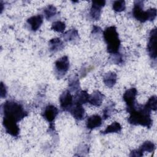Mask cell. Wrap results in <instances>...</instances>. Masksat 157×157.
<instances>
[{"label": "cell", "mask_w": 157, "mask_h": 157, "mask_svg": "<svg viewBox=\"0 0 157 157\" xmlns=\"http://www.w3.org/2000/svg\"><path fill=\"white\" fill-rule=\"evenodd\" d=\"M48 46L50 50L53 53L61 50L64 47L63 43L59 38H53L50 40Z\"/></svg>", "instance_id": "e0dca14e"}, {"label": "cell", "mask_w": 157, "mask_h": 157, "mask_svg": "<svg viewBox=\"0 0 157 157\" xmlns=\"http://www.w3.org/2000/svg\"><path fill=\"white\" fill-rule=\"evenodd\" d=\"M44 13L45 18L47 20H50L56 15V9L54 6L52 4L48 5L44 9Z\"/></svg>", "instance_id": "7402d4cb"}, {"label": "cell", "mask_w": 157, "mask_h": 157, "mask_svg": "<svg viewBox=\"0 0 157 157\" xmlns=\"http://www.w3.org/2000/svg\"><path fill=\"white\" fill-rule=\"evenodd\" d=\"M113 56H112L110 58V59L111 60V62L115 64H119L120 63L122 62V58L121 55H120L118 53H115V54H112Z\"/></svg>", "instance_id": "83f0119b"}, {"label": "cell", "mask_w": 157, "mask_h": 157, "mask_svg": "<svg viewBox=\"0 0 157 157\" xmlns=\"http://www.w3.org/2000/svg\"><path fill=\"white\" fill-rule=\"evenodd\" d=\"M2 111L4 117L18 122L27 116L28 113L24 110L23 106L17 102L7 101L3 104Z\"/></svg>", "instance_id": "7a4b0ae2"}, {"label": "cell", "mask_w": 157, "mask_h": 157, "mask_svg": "<svg viewBox=\"0 0 157 157\" xmlns=\"http://www.w3.org/2000/svg\"><path fill=\"white\" fill-rule=\"evenodd\" d=\"M63 38L67 42H73L78 40V33L77 30L75 29H69L64 34Z\"/></svg>", "instance_id": "44dd1931"}, {"label": "cell", "mask_w": 157, "mask_h": 157, "mask_svg": "<svg viewBox=\"0 0 157 157\" xmlns=\"http://www.w3.org/2000/svg\"><path fill=\"white\" fill-rule=\"evenodd\" d=\"M101 124L102 118L98 115H93L89 117L86 121V128L91 130L99 127Z\"/></svg>", "instance_id": "5bb4252c"}, {"label": "cell", "mask_w": 157, "mask_h": 157, "mask_svg": "<svg viewBox=\"0 0 157 157\" xmlns=\"http://www.w3.org/2000/svg\"><path fill=\"white\" fill-rule=\"evenodd\" d=\"M130 116L128 121L133 125H141L150 128L152 124L151 111L148 110L144 105H138L128 112Z\"/></svg>", "instance_id": "6da1fadb"}, {"label": "cell", "mask_w": 157, "mask_h": 157, "mask_svg": "<svg viewBox=\"0 0 157 157\" xmlns=\"http://www.w3.org/2000/svg\"><path fill=\"white\" fill-rule=\"evenodd\" d=\"M69 87L71 91H72V92L78 91V89L80 88L79 80H78V77H77L76 76H74L69 79Z\"/></svg>", "instance_id": "603a6c76"}, {"label": "cell", "mask_w": 157, "mask_h": 157, "mask_svg": "<svg viewBox=\"0 0 157 157\" xmlns=\"http://www.w3.org/2000/svg\"><path fill=\"white\" fill-rule=\"evenodd\" d=\"M90 95L86 91H81L77 92L74 97V103H78L80 104H85L88 102Z\"/></svg>", "instance_id": "d6986e66"}, {"label": "cell", "mask_w": 157, "mask_h": 157, "mask_svg": "<svg viewBox=\"0 0 157 157\" xmlns=\"http://www.w3.org/2000/svg\"><path fill=\"white\" fill-rule=\"evenodd\" d=\"M137 90L135 88H131L127 90L123 96L124 101L126 102L127 105V110L129 112L136 105V96L137 95Z\"/></svg>", "instance_id": "52a82bcc"}, {"label": "cell", "mask_w": 157, "mask_h": 157, "mask_svg": "<svg viewBox=\"0 0 157 157\" xmlns=\"http://www.w3.org/2000/svg\"><path fill=\"white\" fill-rule=\"evenodd\" d=\"M115 104L113 102H110L107 104V105L105 107L103 110V117L104 119L109 118L111 115L113 113L114 110Z\"/></svg>", "instance_id": "d4e9b609"}, {"label": "cell", "mask_w": 157, "mask_h": 157, "mask_svg": "<svg viewBox=\"0 0 157 157\" xmlns=\"http://www.w3.org/2000/svg\"><path fill=\"white\" fill-rule=\"evenodd\" d=\"M58 113V109L53 105H49L45 107L43 112V117L47 121L52 123L54 121Z\"/></svg>", "instance_id": "4fadbf2b"}, {"label": "cell", "mask_w": 157, "mask_h": 157, "mask_svg": "<svg viewBox=\"0 0 157 157\" xmlns=\"http://www.w3.org/2000/svg\"><path fill=\"white\" fill-rule=\"evenodd\" d=\"M7 95V89L5 85L1 82V98H5Z\"/></svg>", "instance_id": "f1b7e54d"}, {"label": "cell", "mask_w": 157, "mask_h": 157, "mask_svg": "<svg viewBox=\"0 0 157 157\" xmlns=\"http://www.w3.org/2000/svg\"><path fill=\"white\" fill-rule=\"evenodd\" d=\"M144 2L142 1H136L134 2L132 15L134 17L140 22H145L147 20L153 21L156 16V9L151 8L146 11L143 10Z\"/></svg>", "instance_id": "277c9868"}, {"label": "cell", "mask_w": 157, "mask_h": 157, "mask_svg": "<svg viewBox=\"0 0 157 157\" xmlns=\"http://www.w3.org/2000/svg\"><path fill=\"white\" fill-rule=\"evenodd\" d=\"M66 28L65 23L61 21H54L52 25V29L58 33H63Z\"/></svg>", "instance_id": "4316f807"}, {"label": "cell", "mask_w": 157, "mask_h": 157, "mask_svg": "<svg viewBox=\"0 0 157 157\" xmlns=\"http://www.w3.org/2000/svg\"><path fill=\"white\" fill-rule=\"evenodd\" d=\"M103 81L107 87L112 88L117 82V74L113 72H108L104 74Z\"/></svg>", "instance_id": "ac0fdd59"}, {"label": "cell", "mask_w": 157, "mask_h": 157, "mask_svg": "<svg viewBox=\"0 0 157 157\" xmlns=\"http://www.w3.org/2000/svg\"><path fill=\"white\" fill-rule=\"evenodd\" d=\"M69 67V61L67 56H62L55 63V71L57 78L63 77L67 72Z\"/></svg>", "instance_id": "5b68a950"}, {"label": "cell", "mask_w": 157, "mask_h": 157, "mask_svg": "<svg viewBox=\"0 0 157 157\" xmlns=\"http://www.w3.org/2000/svg\"><path fill=\"white\" fill-rule=\"evenodd\" d=\"M59 102L61 109L64 111H69L72 106L73 98L69 90L64 91L59 97Z\"/></svg>", "instance_id": "9c48e42d"}, {"label": "cell", "mask_w": 157, "mask_h": 157, "mask_svg": "<svg viewBox=\"0 0 157 157\" xmlns=\"http://www.w3.org/2000/svg\"><path fill=\"white\" fill-rule=\"evenodd\" d=\"M43 22V18L41 15H37L31 17L27 20V23L31 27V29L36 31H37L41 26Z\"/></svg>", "instance_id": "9a60e30c"}, {"label": "cell", "mask_w": 157, "mask_h": 157, "mask_svg": "<svg viewBox=\"0 0 157 157\" xmlns=\"http://www.w3.org/2000/svg\"><path fill=\"white\" fill-rule=\"evenodd\" d=\"M104 95L99 91H94L91 95H90L88 102L95 106H99L101 105L103 101Z\"/></svg>", "instance_id": "2e32d148"}, {"label": "cell", "mask_w": 157, "mask_h": 157, "mask_svg": "<svg viewBox=\"0 0 157 157\" xmlns=\"http://www.w3.org/2000/svg\"><path fill=\"white\" fill-rule=\"evenodd\" d=\"M17 123L15 121L3 118L2 123L6 132L13 137H17L20 132V129Z\"/></svg>", "instance_id": "ba28073f"}, {"label": "cell", "mask_w": 157, "mask_h": 157, "mask_svg": "<svg viewBox=\"0 0 157 157\" xmlns=\"http://www.w3.org/2000/svg\"><path fill=\"white\" fill-rule=\"evenodd\" d=\"M103 36L107 44V52L110 54L117 53L120 46V40L116 28L112 26L105 28L103 32Z\"/></svg>", "instance_id": "3957f363"}, {"label": "cell", "mask_w": 157, "mask_h": 157, "mask_svg": "<svg viewBox=\"0 0 157 157\" xmlns=\"http://www.w3.org/2000/svg\"><path fill=\"white\" fill-rule=\"evenodd\" d=\"M105 1H93L90 9V15L91 18L95 20H98L100 18L101 9L104 6Z\"/></svg>", "instance_id": "8fae6325"}, {"label": "cell", "mask_w": 157, "mask_h": 157, "mask_svg": "<svg viewBox=\"0 0 157 157\" xmlns=\"http://www.w3.org/2000/svg\"><path fill=\"white\" fill-rule=\"evenodd\" d=\"M69 112L72 117L77 120H83L85 116V109L82 104L78 103H74V105L72 106Z\"/></svg>", "instance_id": "7c38bea8"}, {"label": "cell", "mask_w": 157, "mask_h": 157, "mask_svg": "<svg viewBox=\"0 0 157 157\" xmlns=\"http://www.w3.org/2000/svg\"><path fill=\"white\" fill-rule=\"evenodd\" d=\"M155 148V144L150 141H145L142 144L138 150H134L132 151L129 155L130 156H142L144 155V152L146 151L151 153L154 151Z\"/></svg>", "instance_id": "30bf717a"}, {"label": "cell", "mask_w": 157, "mask_h": 157, "mask_svg": "<svg viewBox=\"0 0 157 157\" xmlns=\"http://www.w3.org/2000/svg\"><path fill=\"white\" fill-rule=\"evenodd\" d=\"M156 28L152 29L150 33L148 43L147 45V50L149 56L154 59L156 58Z\"/></svg>", "instance_id": "8992f818"}, {"label": "cell", "mask_w": 157, "mask_h": 157, "mask_svg": "<svg viewBox=\"0 0 157 157\" xmlns=\"http://www.w3.org/2000/svg\"><path fill=\"white\" fill-rule=\"evenodd\" d=\"M121 130V126L118 122L114 121L111 124L109 125L105 130L102 131V134H106L109 133H118Z\"/></svg>", "instance_id": "ffe728a7"}, {"label": "cell", "mask_w": 157, "mask_h": 157, "mask_svg": "<svg viewBox=\"0 0 157 157\" xmlns=\"http://www.w3.org/2000/svg\"><path fill=\"white\" fill-rule=\"evenodd\" d=\"M156 105H157V98L156 96H152L150 97L147 102L144 106L149 110H156Z\"/></svg>", "instance_id": "cb8c5ba5"}, {"label": "cell", "mask_w": 157, "mask_h": 157, "mask_svg": "<svg viewBox=\"0 0 157 157\" xmlns=\"http://www.w3.org/2000/svg\"><path fill=\"white\" fill-rule=\"evenodd\" d=\"M112 8L115 12H120L124 10L126 8L125 2L123 0L115 1L112 5Z\"/></svg>", "instance_id": "484cf974"}]
</instances>
